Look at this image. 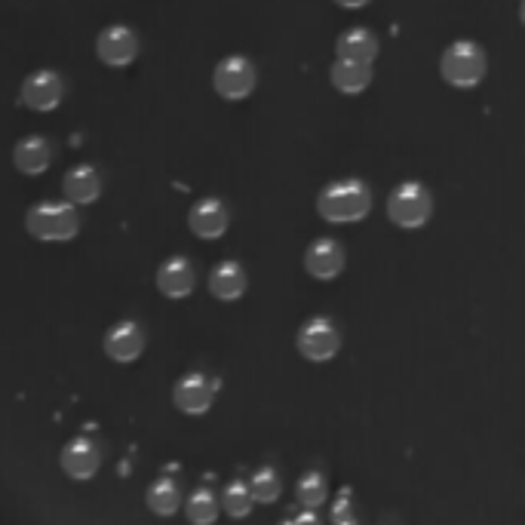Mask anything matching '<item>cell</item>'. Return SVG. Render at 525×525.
<instances>
[{"mask_svg":"<svg viewBox=\"0 0 525 525\" xmlns=\"http://www.w3.org/2000/svg\"><path fill=\"white\" fill-rule=\"evenodd\" d=\"M317 209L332 225H357L372 212V191L363 179H338L320 191Z\"/></svg>","mask_w":525,"mask_h":525,"instance_id":"cell-1","label":"cell"},{"mask_svg":"<svg viewBox=\"0 0 525 525\" xmlns=\"http://www.w3.org/2000/svg\"><path fill=\"white\" fill-rule=\"evenodd\" d=\"M25 231L40 240V243H68L80 231V215L74 203H56V200H43L28 209L25 215Z\"/></svg>","mask_w":525,"mask_h":525,"instance_id":"cell-2","label":"cell"},{"mask_svg":"<svg viewBox=\"0 0 525 525\" xmlns=\"http://www.w3.org/2000/svg\"><path fill=\"white\" fill-rule=\"evenodd\" d=\"M440 71H443V80L455 86V90H473V86L483 83L489 71L486 50L473 40H455L443 53Z\"/></svg>","mask_w":525,"mask_h":525,"instance_id":"cell-3","label":"cell"},{"mask_svg":"<svg viewBox=\"0 0 525 525\" xmlns=\"http://www.w3.org/2000/svg\"><path fill=\"white\" fill-rule=\"evenodd\" d=\"M387 215L397 228H406V231L424 228L433 215V197L421 182H403L387 197Z\"/></svg>","mask_w":525,"mask_h":525,"instance_id":"cell-4","label":"cell"},{"mask_svg":"<svg viewBox=\"0 0 525 525\" xmlns=\"http://www.w3.org/2000/svg\"><path fill=\"white\" fill-rule=\"evenodd\" d=\"M258 83V71L246 56H225L212 71V86L215 93L228 102H243L252 96Z\"/></svg>","mask_w":525,"mask_h":525,"instance_id":"cell-5","label":"cell"},{"mask_svg":"<svg viewBox=\"0 0 525 525\" xmlns=\"http://www.w3.org/2000/svg\"><path fill=\"white\" fill-rule=\"evenodd\" d=\"M298 354L311 363H329L341 350V332L329 317H314L298 329Z\"/></svg>","mask_w":525,"mask_h":525,"instance_id":"cell-6","label":"cell"},{"mask_svg":"<svg viewBox=\"0 0 525 525\" xmlns=\"http://www.w3.org/2000/svg\"><path fill=\"white\" fill-rule=\"evenodd\" d=\"M96 56L108 68H129L139 59V34L129 25H108L96 37Z\"/></svg>","mask_w":525,"mask_h":525,"instance_id":"cell-7","label":"cell"},{"mask_svg":"<svg viewBox=\"0 0 525 525\" xmlns=\"http://www.w3.org/2000/svg\"><path fill=\"white\" fill-rule=\"evenodd\" d=\"M65 96V83L56 71L50 68H40V71H31L25 80H22V90H19V102L28 108V111H37V114H47L53 108H59Z\"/></svg>","mask_w":525,"mask_h":525,"instance_id":"cell-8","label":"cell"},{"mask_svg":"<svg viewBox=\"0 0 525 525\" xmlns=\"http://www.w3.org/2000/svg\"><path fill=\"white\" fill-rule=\"evenodd\" d=\"M231 225V212L228 206L218 200V197H203L191 206L188 212V228L194 237L200 240H218V237H225Z\"/></svg>","mask_w":525,"mask_h":525,"instance_id":"cell-9","label":"cell"},{"mask_svg":"<svg viewBox=\"0 0 525 525\" xmlns=\"http://www.w3.org/2000/svg\"><path fill=\"white\" fill-rule=\"evenodd\" d=\"M212 400H215V381L206 378L203 372H191V375L179 378V384L172 387V403L185 415L209 412Z\"/></svg>","mask_w":525,"mask_h":525,"instance_id":"cell-10","label":"cell"},{"mask_svg":"<svg viewBox=\"0 0 525 525\" xmlns=\"http://www.w3.org/2000/svg\"><path fill=\"white\" fill-rule=\"evenodd\" d=\"M145 329L133 320H120L105 335V354L114 363H136L145 350Z\"/></svg>","mask_w":525,"mask_h":525,"instance_id":"cell-11","label":"cell"},{"mask_svg":"<svg viewBox=\"0 0 525 525\" xmlns=\"http://www.w3.org/2000/svg\"><path fill=\"white\" fill-rule=\"evenodd\" d=\"M344 246L332 237H323V240H314L304 252V271H308L314 280H335L341 271H344Z\"/></svg>","mask_w":525,"mask_h":525,"instance_id":"cell-12","label":"cell"},{"mask_svg":"<svg viewBox=\"0 0 525 525\" xmlns=\"http://www.w3.org/2000/svg\"><path fill=\"white\" fill-rule=\"evenodd\" d=\"M62 470L65 476L77 479V483H86V479H93L96 470L102 467V455H99V446L93 440H86V436H74V440L62 449Z\"/></svg>","mask_w":525,"mask_h":525,"instance_id":"cell-13","label":"cell"},{"mask_svg":"<svg viewBox=\"0 0 525 525\" xmlns=\"http://www.w3.org/2000/svg\"><path fill=\"white\" fill-rule=\"evenodd\" d=\"M62 194L68 203L74 206H86V203H96L102 197V175L96 166L90 163H77L65 172L62 179Z\"/></svg>","mask_w":525,"mask_h":525,"instance_id":"cell-14","label":"cell"},{"mask_svg":"<svg viewBox=\"0 0 525 525\" xmlns=\"http://www.w3.org/2000/svg\"><path fill=\"white\" fill-rule=\"evenodd\" d=\"M197 286V271L188 258L172 255L157 268V289L166 298H188Z\"/></svg>","mask_w":525,"mask_h":525,"instance_id":"cell-15","label":"cell"},{"mask_svg":"<svg viewBox=\"0 0 525 525\" xmlns=\"http://www.w3.org/2000/svg\"><path fill=\"white\" fill-rule=\"evenodd\" d=\"M13 163L22 175H40L53 163V148L43 136H25L13 148Z\"/></svg>","mask_w":525,"mask_h":525,"instance_id":"cell-16","label":"cell"},{"mask_svg":"<svg viewBox=\"0 0 525 525\" xmlns=\"http://www.w3.org/2000/svg\"><path fill=\"white\" fill-rule=\"evenodd\" d=\"M329 80L338 93L344 96H360L369 90L372 83V65L366 62H350V59H335L332 71H329Z\"/></svg>","mask_w":525,"mask_h":525,"instance_id":"cell-17","label":"cell"},{"mask_svg":"<svg viewBox=\"0 0 525 525\" xmlns=\"http://www.w3.org/2000/svg\"><path fill=\"white\" fill-rule=\"evenodd\" d=\"M209 292L218 301H237L246 292V271L240 261H218L209 274Z\"/></svg>","mask_w":525,"mask_h":525,"instance_id":"cell-18","label":"cell"},{"mask_svg":"<svg viewBox=\"0 0 525 525\" xmlns=\"http://www.w3.org/2000/svg\"><path fill=\"white\" fill-rule=\"evenodd\" d=\"M335 53H338V59L372 65L378 59V37L369 28H347L335 43Z\"/></svg>","mask_w":525,"mask_h":525,"instance_id":"cell-19","label":"cell"},{"mask_svg":"<svg viewBox=\"0 0 525 525\" xmlns=\"http://www.w3.org/2000/svg\"><path fill=\"white\" fill-rule=\"evenodd\" d=\"M148 507L157 516H172L182 507V492H179V486H175V479H169V476L157 479V483L148 489Z\"/></svg>","mask_w":525,"mask_h":525,"instance_id":"cell-20","label":"cell"},{"mask_svg":"<svg viewBox=\"0 0 525 525\" xmlns=\"http://www.w3.org/2000/svg\"><path fill=\"white\" fill-rule=\"evenodd\" d=\"M218 510H222V501L215 498L212 489H197L185 504V513H188L191 525H212L218 519Z\"/></svg>","mask_w":525,"mask_h":525,"instance_id":"cell-21","label":"cell"},{"mask_svg":"<svg viewBox=\"0 0 525 525\" xmlns=\"http://www.w3.org/2000/svg\"><path fill=\"white\" fill-rule=\"evenodd\" d=\"M295 501L301 510H317L326 501V479L320 470H308L298 479V489H295Z\"/></svg>","mask_w":525,"mask_h":525,"instance_id":"cell-22","label":"cell"},{"mask_svg":"<svg viewBox=\"0 0 525 525\" xmlns=\"http://www.w3.org/2000/svg\"><path fill=\"white\" fill-rule=\"evenodd\" d=\"M249 489H252V498L255 504H274L283 492V479L274 467H261L252 473L249 479Z\"/></svg>","mask_w":525,"mask_h":525,"instance_id":"cell-23","label":"cell"},{"mask_svg":"<svg viewBox=\"0 0 525 525\" xmlns=\"http://www.w3.org/2000/svg\"><path fill=\"white\" fill-rule=\"evenodd\" d=\"M252 504H255V498H252L249 483H240V479H234V483L225 486V492H222V510H225L228 516L243 519V516L252 513Z\"/></svg>","mask_w":525,"mask_h":525,"instance_id":"cell-24","label":"cell"},{"mask_svg":"<svg viewBox=\"0 0 525 525\" xmlns=\"http://www.w3.org/2000/svg\"><path fill=\"white\" fill-rule=\"evenodd\" d=\"M350 513H354V492L341 489L335 495V504H332V519H341V516H350Z\"/></svg>","mask_w":525,"mask_h":525,"instance_id":"cell-25","label":"cell"},{"mask_svg":"<svg viewBox=\"0 0 525 525\" xmlns=\"http://www.w3.org/2000/svg\"><path fill=\"white\" fill-rule=\"evenodd\" d=\"M292 525H323V522H320V516H317L314 510H301V513L292 519Z\"/></svg>","mask_w":525,"mask_h":525,"instance_id":"cell-26","label":"cell"},{"mask_svg":"<svg viewBox=\"0 0 525 525\" xmlns=\"http://www.w3.org/2000/svg\"><path fill=\"white\" fill-rule=\"evenodd\" d=\"M335 4L344 10H363V7H369V0H335Z\"/></svg>","mask_w":525,"mask_h":525,"instance_id":"cell-27","label":"cell"},{"mask_svg":"<svg viewBox=\"0 0 525 525\" xmlns=\"http://www.w3.org/2000/svg\"><path fill=\"white\" fill-rule=\"evenodd\" d=\"M332 525H360V522H357V516H354V513H350V516H341V519H332Z\"/></svg>","mask_w":525,"mask_h":525,"instance_id":"cell-28","label":"cell"},{"mask_svg":"<svg viewBox=\"0 0 525 525\" xmlns=\"http://www.w3.org/2000/svg\"><path fill=\"white\" fill-rule=\"evenodd\" d=\"M519 19H522V25H525V0L519 4Z\"/></svg>","mask_w":525,"mask_h":525,"instance_id":"cell-29","label":"cell"},{"mask_svg":"<svg viewBox=\"0 0 525 525\" xmlns=\"http://www.w3.org/2000/svg\"><path fill=\"white\" fill-rule=\"evenodd\" d=\"M280 525H292V519H289V522H280Z\"/></svg>","mask_w":525,"mask_h":525,"instance_id":"cell-30","label":"cell"}]
</instances>
